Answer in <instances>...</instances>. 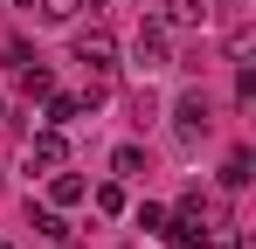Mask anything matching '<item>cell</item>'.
I'll use <instances>...</instances> for the list:
<instances>
[{"label": "cell", "instance_id": "5b68a950", "mask_svg": "<svg viewBox=\"0 0 256 249\" xmlns=\"http://www.w3.org/2000/svg\"><path fill=\"white\" fill-rule=\"evenodd\" d=\"M111 173L118 180H146V146H118L111 152Z\"/></svg>", "mask_w": 256, "mask_h": 249}, {"label": "cell", "instance_id": "ba28073f", "mask_svg": "<svg viewBox=\"0 0 256 249\" xmlns=\"http://www.w3.org/2000/svg\"><path fill=\"white\" fill-rule=\"evenodd\" d=\"M28 222H35V236H48V242H62V236H70L56 208H28Z\"/></svg>", "mask_w": 256, "mask_h": 249}, {"label": "cell", "instance_id": "52a82bcc", "mask_svg": "<svg viewBox=\"0 0 256 249\" xmlns=\"http://www.w3.org/2000/svg\"><path fill=\"white\" fill-rule=\"evenodd\" d=\"M48 201H56V208H76V201H84V180H76V173H56Z\"/></svg>", "mask_w": 256, "mask_h": 249}, {"label": "cell", "instance_id": "5bb4252c", "mask_svg": "<svg viewBox=\"0 0 256 249\" xmlns=\"http://www.w3.org/2000/svg\"><path fill=\"white\" fill-rule=\"evenodd\" d=\"M62 249H76V242H70V236H62Z\"/></svg>", "mask_w": 256, "mask_h": 249}, {"label": "cell", "instance_id": "277c9868", "mask_svg": "<svg viewBox=\"0 0 256 249\" xmlns=\"http://www.w3.org/2000/svg\"><path fill=\"white\" fill-rule=\"evenodd\" d=\"M62 160H70V138H62V124H48L42 138H35V166H48V173H56Z\"/></svg>", "mask_w": 256, "mask_h": 249}, {"label": "cell", "instance_id": "30bf717a", "mask_svg": "<svg viewBox=\"0 0 256 249\" xmlns=\"http://www.w3.org/2000/svg\"><path fill=\"white\" fill-rule=\"evenodd\" d=\"M76 111H84V97H48V124H70Z\"/></svg>", "mask_w": 256, "mask_h": 249}, {"label": "cell", "instance_id": "8fae6325", "mask_svg": "<svg viewBox=\"0 0 256 249\" xmlns=\"http://www.w3.org/2000/svg\"><path fill=\"white\" fill-rule=\"evenodd\" d=\"M21 90H28V97H48V70H35V62H21Z\"/></svg>", "mask_w": 256, "mask_h": 249}, {"label": "cell", "instance_id": "8992f818", "mask_svg": "<svg viewBox=\"0 0 256 249\" xmlns=\"http://www.w3.org/2000/svg\"><path fill=\"white\" fill-rule=\"evenodd\" d=\"M208 21V0H166V28H194Z\"/></svg>", "mask_w": 256, "mask_h": 249}, {"label": "cell", "instance_id": "7a4b0ae2", "mask_svg": "<svg viewBox=\"0 0 256 249\" xmlns=\"http://www.w3.org/2000/svg\"><path fill=\"white\" fill-rule=\"evenodd\" d=\"M132 56H138V70L152 76V70H173V42H166V21H146L138 42H132Z\"/></svg>", "mask_w": 256, "mask_h": 249}, {"label": "cell", "instance_id": "4fadbf2b", "mask_svg": "<svg viewBox=\"0 0 256 249\" xmlns=\"http://www.w3.org/2000/svg\"><path fill=\"white\" fill-rule=\"evenodd\" d=\"M76 7H84V0H42V14H48V21H76Z\"/></svg>", "mask_w": 256, "mask_h": 249}, {"label": "cell", "instance_id": "6da1fadb", "mask_svg": "<svg viewBox=\"0 0 256 249\" xmlns=\"http://www.w3.org/2000/svg\"><path fill=\"white\" fill-rule=\"evenodd\" d=\"M76 62H84L90 76H111V70H118V42H111V28H84V35H76Z\"/></svg>", "mask_w": 256, "mask_h": 249}, {"label": "cell", "instance_id": "3957f363", "mask_svg": "<svg viewBox=\"0 0 256 249\" xmlns=\"http://www.w3.org/2000/svg\"><path fill=\"white\" fill-rule=\"evenodd\" d=\"M173 132H180L187 146H194V138H208V132H214V118H208V97H180V104H173Z\"/></svg>", "mask_w": 256, "mask_h": 249}, {"label": "cell", "instance_id": "7c38bea8", "mask_svg": "<svg viewBox=\"0 0 256 249\" xmlns=\"http://www.w3.org/2000/svg\"><path fill=\"white\" fill-rule=\"evenodd\" d=\"M138 228H146V236H160V228H166V208L146 201V208H138Z\"/></svg>", "mask_w": 256, "mask_h": 249}, {"label": "cell", "instance_id": "9c48e42d", "mask_svg": "<svg viewBox=\"0 0 256 249\" xmlns=\"http://www.w3.org/2000/svg\"><path fill=\"white\" fill-rule=\"evenodd\" d=\"M250 152H228V160H222V187H250Z\"/></svg>", "mask_w": 256, "mask_h": 249}]
</instances>
